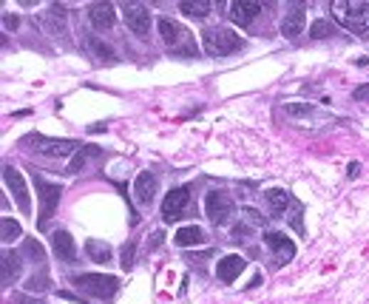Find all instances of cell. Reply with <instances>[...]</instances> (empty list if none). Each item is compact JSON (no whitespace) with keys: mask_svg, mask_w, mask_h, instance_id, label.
I'll return each instance as SVG.
<instances>
[{"mask_svg":"<svg viewBox=\"0 0 369 304\" xmlns=\"http://www.w3.org/2000/svg\"><path fill=\"white\" fill-rule=\"evenodd\" d=\"M88 20H91L97 28H111V26L117 23L114 6H111V3H94V6H88Z\"/></svg>","mask_w":369,"mask_h":304,"instance_id":"obj_19","label":"cell"},{"mask_svg":"<svg viewBox=\"0 0 369 304\" xmlns=\"http://www.w3.org/2000/svg\"><path fill=\"white\" fill-rule=\"evenodd\" d=\"M20 234H23V231H20V222H14V219L6 216V219H3V242L9 245V242H14Z\"/></svg>","mask_w":369,"mask_h":304,"instance_id":"obj_25","label":"cell"},{"mask_svg":"<svg viewBox=\"0 0 369 304\" xmlns=\"http://www.w3.org/2000/svg\"><path fill=\"white\" fill-rule=\"evenodd\" d=\"M244 268H247V262H244L241 256L230 253V256H222V259H219V265H216V276H219V282L230 285V282H236V279H239V273H244Z\"/></svg>","mask_w":369,"mask_h":304,"instance_id":"obj_13","label":"cell"},{"mask_svg":"<svg viewBox=\"0 0 369 304\" xmlns=\"http://www.w3.org/2000/svg\"><path fill=\"white\" fill-rule=\"evenodd\" d=\"M123 17H125V26L137 37H148V31H151V11H148L145 3H123Z\"/></svg>","mask_w":369,"mask_h":304,"instance_id":"obj_7","label":"cell"},{"mask_svg":"<svg viewBox=\"0 0 369 304\" xmlns=\"http://www.w3.org/2000/svg\"><path fill=\"white\" fill-rule=\"evenodd\" d=\"M28 145L43 154V157H51V159H66L71 157L74 151H80V142L77 140H51V137H40V134H31L28 137Z\"/></svg>","mask_w":369,"mask_h":304,"instance_id":"obj_6","label":"cell"},{"mask_svg":"<svg viewBox=\"0 0 369 304\" xmlns=\"http://www.w3.org/2000/svg\"><path fill=\"white\" fill-rule=\"evenodd\" d=\"M259 11H261V3H256V0H236L230 6V20L239 23V26H250Z\"/></svg>","mask_w":369,"mask_h":304,"instance_id":"obj_14","label":"cell"},{"mask_svg":"<svg viewBox=\"0 0 369 304\" xmlns=\"http://www.w3.org/2000/svg\"><path fill=\"white\" fill-rule=\"evenodd\" d=\"M3 182H6L9 194L17 199L20 211H23V214H28V211H31V199H28V188H26L23 174H20L14 165H3Z\"/></svg>","mask_w":369,"mask_h":304,"instance_id":"obj_9","label":"cell"},{"mask_svg":"<svg viewBox=\"0 0 369 304\" xmlns=\"http://www.w3.org/2000/svg\"><path fill=\"white\" fill-rule=\"evenodd\" d=\"M160 34H162V43L168 46L171 54L177 57H196L199 48H196V37L187 31V26L171 20V17H160Z\"/></svg>","mask_w":369,"mask_h":304,"instance_id":"obj_2","label":"cell"},{"mask_svg":"<svg viewBox=\"0 0 369 304\" xmlns=\"http://www.w3.org/2000/svg\"><path fill=\"white\" fill-rule=\"evenodd\" d=\"M353 94H355V100H361V103H367V100H369V85H358V88H355Z\"/></svg>","mask_w":369,"mask_h":304,"instance_id":"obj_31","label":"cell"},{"mask_svg":"<svg viewBox=\"0 0 369 304\" xmlns=\"http://www.w3.org/2000/svg\"><path fill=\"white\" fill-rule=\"evenodd\" d=\"M0 262H3V288H11V282H17V279H20L23 262H20L17 251H3Z\"/></svg>","mask_w":369,"mask_h":304,"instance_id":"obj_18","label":"cell"},{"mask_svg":"<svg viewBox=\"0 0 369 304\" xmlns=\"http://www.w3.org/2000/svg\"><path fill=\"white\" fill-rule=\"evenodd\" d=\"M333 14H338V20L355 31V34H367L369 31V3H333Z\"/></svg>","mask_w":369,"mask_h":304,"instance_id":"obj_4","label":"cell"},{"mask_svg":"<svg viewBox=\"0 0 369 304\" xmlns=\"http://www.w3.org/2000/svg\"><path fill=\"white\" fill-rule=\"evenodd\" d=\"M85 251H88V256H91V262H111V248L105 245V242H97V239H88L85 242Z\"/></svg>","mask_w":369,"mask_h":304,"instance_id":"obj_21","label":"cell"},{"mask_svg":"<svg viewBox=\"0 0 369 304\" xmlns=\"http://www.w3.org/2000/svg\"><path fill=\"white\" fill-rule=\"evenodd\" d=\"M264 199L270 202V208H273V214H279V216H284V214H290L293 208L298 211L301 205L287 194V191H281V188H270L267 194H264Z\"/></svg>","mask_w":369,"mask_h":304,"instance_id":"obj_16","label":"cell"},{"mask_svg":"<svg viewBox=\"0 0 369 304\" xmlns=\"http://www.w3.org/2000/svg\"><path fill=\"white\" fill-rule=\"evenodd\" d=\"M71 285L77 290H83L91 299H111L120 290V279L117 276H105V273H74Z\"/></svg>","mask_w":369,"mask_h":304,"instance_id":"obj_3","label":"cell"},{"mask_svg":"<svg viewBox=\"0 0 369 304\" xmlns=\"http://www.w3.org/2000/svg\"><path fill=\"white\" fill-rule=\"evenodd\" d=\"M11 304H46V302H40V299H34V296H26V293H14Z\"/></svg>","mask_w":369,"mask_h":304,"instance_id":"obj_30","label":"cell"},{"mask_svg":"<svg viewBox=\"0 0 369 304\" xmlns=\"http://www.w3.org/2000/svg\"><path fill=\"white\" fill-rule=\"evenodd\" d=\"M134 242H128L125 248H123V271H131V265H134Z\"/></svg>","mask_w":369,"mask_h":304,"instance_id":"obj_29","label":"cell"},{"mask_svg":"<svg viewBox=\"0 0 369 304\" xmlns=\"http://www.w3.org/2000/svg\"><path fill=\"white\" fill-rule=\"evenodd\" d=\"M187 205H190V188H187V185L168 191V196H165V202H162V219H165V222L182 219L184 214L190 211Z\"/></svg>","mask_w":369,"mask_h":304,"instance_id":"obj_8","label":"cell"},{"mask_svg":"<svg viewBox=\"0 0 369 304\" xmlns=\"http://www.w3.org/2000/svg\"><path fill=\"white\" fill-rule=\"evenodd\" d=\"M174 242H177L180 248H190V245H199V242H204V234H202L196 225H187V228H180V231H177Z\"/></svg>","mask_w":369,"mask_h":304,"instance_id":"obj_20","label":"cell"},{"mask_svg":"<svg viewBox=\"0 0 369 304\" xmlns=\"http://www.w3.org/2000/svg\"><path fill=\"white\" fill-rule=\"evenodd\" d=\"M204 208H207V219L213 225H224L233 216V199L224 191H210L204 196Z\"/></svg>","mask_w":369,"mask_h":304,"instance_id":"obj_10","label":"cell"},{"mask_svg":"<svg viewBox=\"0 0 369 304\" xmlns=\"http://www.w3.org/2000/svg\"><path fill=\"white\" fill-rule=\"evenodd\" d=\"M284 111H287V114H293V117H310L316 108H313L310 103H287V105H284Z\"/></svg>","mask_w":369,"mask_h":304,"instance_id":"obj_26","label":"cell"},{"mask_svg":"<svg viewBox=\"0 0 369 304\" xmlns=\"http://www.w3.org/2000/svg\"><path fill=\"white\" fill-rule=\"evenodd\" d=\"M34 188H37V196H40V205H43L40 219H37V228H40V231H46V222L51 219V214H54V211H57V205H60L63 185H57V182H46L43 177H37V174H34Z\"/></svg>","mask_w":369,"mask_h":304,"instance_id":"obj_5","label":"cell"},{"mask_svg":"<svg viewBox=\"0 0 369 304\" xmlns=\"http://www.w3.org/2000/svg\"><path fill=\"white\" fill-rule=\"evenodd\" d=\"M3 23H6V28H17V17H11V14H3Z\"/></svg>","mask_w":369,"mask_h":304,"instance_id":"obj_32","label":"cell"},{"mask_svg":"<svg viewBox=\"0 0 369 304\" xmlns=\"http://www.w3.org/2000/svg\"><path fill=\"white\" fill-rule=\"evenodd\" d=\"M157 188H160V182H157V177H154L151 171H142V174L137 177V182H134V194H137V199H140L142 205H151V202H154Z\"/></svg>","mask_w":369,"mask_h":304,"instance_id":"obj_15","label":"cell"},{"mask_svg":"<svg viewBox=\"0 0 369 304\" xmlns=\"http://www.w3.org/2000/svg\"><path fill=\"white\" fill-rule=\"evenodd\" d=\"M88 43H91V51H94L97 57H105V60H114V57H117V54H114V51H111V48H108L103 40H94V37H91Z\"/></svg>","mask_w":369,"mask_h":304,"instance_id":"obj_28","label":"cell"},{"mask_svg":"<svg viewBox=\"0 0 369 304\" xmlns=\"http://www.w3.org/2000/svg\"><path fill=\"white\" fill-rule=\"evenodd\" d=\"M264 242H267V248L273 251V256H276V265H287V262L296 256V245L287 239V234H279V231H273V234H264Z\"/></svg>","mask_w":369,"mask_h":304,"instance_id":"obj_12","label":"cell"},{"mask_svg":"<svg viewBox=\"0 0 369 304\" xmlns=\"http://www.w3.org/2000/svg\"><path fill=\"white\" fill-rule=\"evenodd\" d=\"M100 154H103V151H100L97 145H85V148H80V154H77V157H74V162L68 165V174H77V171L88 162V157H100Z\"/></svg>","mask_w":369,"mask_h":304,"instance_id":"obj_23","label":"cell"},{"mask_svg":"<svg viewBox=\"0 0 369 304\" xmlns=\"http://www.w3.org/2000/svg\"><path fill=\"white\" fill-rule=\"evenodd\" d=\"M180 9L187 17H207L210 14V3L207 0H182Z\"/></svg>","mask_w":369,"mask_h":304,"instance_id":"obj_22","label":"cell"},{"mask_svg":"<svg viewBox=\"0 0 369 304\" xmlns=\"http://www.w3.org/2000/svg\"><path fill=\"white\" fill-rule=\"evenodd\" d=\"M51 245H54L57 259H63V262H77V245H74V239H71L68 231H57V234L51 236Z\"/></svg>","mask_w":369,"mask_h":304,"instance_id":"obj_17","label":"cell"},{"mask_svg":"<svg viewBox=\"0 0 369 304\" xmlns=\"http://www.w3.org/2000/svg\"><path fill=\"white\" fill-rule=\"evenodd\" d=\"M202 46L210 57H227V54H236L247 46V40L241 34H236L233 28L227 26H207L202 31Z\"/></svg>","mask_w":369,"mask_h":304,"instance_id":"obj_1","label":"cell"},{"mask_svg":"<svg viewBox=\"0 0 369 304\" xmlns=\"http://www.w3.org/2000/svg\"><path fill=\"white\" fill-rule=\"evenodd\" d=\"M336 31V26L330 23V20H316L313 26H310V37L313 40H324V37H330Z\"/></svg>","mask_w":369,"mask_h":304,"instance_id":"obj_24","label":"cell"},{"mask_svg":"<svg viewBox=\"0 0 369 304\" xmlns=\"http://www.w3.org/2000/svg\"><path fill=\"white\" fill-rule=\"evenodd\" d=\"M23 248H26V253H28L34 262H43V259H46V253H43V245H40L37 239H26V242H23Z\"/></svg>","mask_w":369,"mask_h":304,"instance_id":"obj_27","label":"cell"},{"mask_svg":"<svg viewBox=\"0 0 369 304\" xmlns=\"http://www.w3.org/2000/svg\"><path fill=\"white\" fill-rule=\"evenodd\" d=\"M304 23H307V6L293 3V6H287L284 17H281V34L284 37H298L304 31Z\"/></svg>","mask_w":369,"mask_h":304,"instance_id":"obj_11","label":"cell"}]
</instances>
